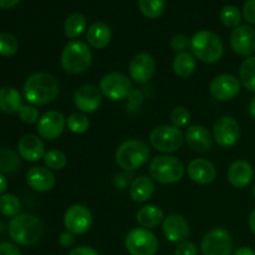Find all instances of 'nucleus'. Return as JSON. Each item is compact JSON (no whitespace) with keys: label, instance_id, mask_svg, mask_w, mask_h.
<instances>
[{"label":"nucleus","instance_id":"nucleus-1","mask_svg":"<svg viewBox=\"0 0 255 255\" xmlns=\"http://www.w3.org/2000/svg\"><path fill=\"white\" fill-rule=\"evenodd\" d=\"M60 92L59 81L47 72H36L24 84V97L34 106H44L54 101Z\"/></svg>","mask_w":255,"mask_h":255},{"label":"nucleus","instance_id":"nucleus-2","mask_svg":"<svg viewBox=\"0 0 255 255\" xmlns=\"http://www.w3.org/2000/svg\"><path fill=\"white\" fill-rule=\"evenodd\" d=\"M44 234V224L29 213L17 214L9 223V236L20 246H34Z\"/></svg>","mask_w":255,"mask_h":255},{"label":"nucleus","instance_id":"nucleus-3","mask_svg":"<svg viewBox=\"0 0 255 255\" xmlns=\"http://www.w3.org/2000/svg\"><path fill=\"white\" fill-rule=\"evenodd\" d=\"M189 49L196 59L206 64H214L223 57L224 45L221 37L211 30H201L192 36Z\"/></svg>","mask_w":255,"mask_h":255},{"label":"nucleus","instance_id":"nucleus-4","mask_svg":"<svg viewBox=\"0 0 255 255\" xmlns=\"http://www.w3.org/2000/svg\"><path fill=\"white\" fill-rule=\"evenodd\" d=\"M149 158L148 144L139 139H127L116 149L115 159L117 166L128 172H133L147 163Z\"/></svg>","mask_w":255,"mask_h":255},{"label":"nucleus","instance_id":"nucleus-5","mask_svg":"<svg viewBox=\"0 0 255 255\" xmlns=\"http://www.w3.org/2000/svg\"><path fill=\"white\" fill-rule=\"evenodd\" d=\"M92 62V52L89 45L80 40H72L61 52V66L66 72L79 75L86 71Z\"/></svg>","mask_w":255,"mask_h":255},{"label":"nucleus","instance_id":"nucleus-6","mask_svg":"<svg viewBox=\"0 0 255 255\" xmlns=\"http://www.w3.org/2000/svg\"><path fill=\"white\" fill-rule=\"evenodd\" d=\"M148 169L151 178L162 184L177 183L184 176V166L181 159L168 154L154 157Z\"/></svg>","mask_w":255,"mask_h":255},{"label":"nucleus","instance_id":"nucleus-7","mask_svg":"<svg viewBox=\"0 0 255 255\" xmlns=\"http://www.w3.org/2000/svg\"><path fill=\"white\" fill-rule=\"evenodd\" d=\"M149 143L157 151L172 153L181 148L183 143V133L179 128L169 125H161L149 133Z\"/></svg>","mask_w":255,"mask_h":255},{"label":"nucleus","instance_id":"nucleus-8","mask_svg":"<svg viewBox=\"0 0 255 255\" xmlns=\"http://www.w3.org/2000/svg\"><path fill=\"white\" fill-rule=\"evenodd\" d=\"M125 247L131 255H154L158 251V239L146 228H133L125 239Z\"/></svg>","mask_w":255,"mask_h":255},{"label":"nucleus","instance_id":"nucleus-9","mask_svg":"<svg viewBox=\"0 0 255 255\" xmlns=\"http://www.w3.org/2000/svg\"><path fill=\"white\" fill-rule=\"evenodd\" d=\"M233 247V238L227 229L214 228L203 237L201 251L203 255H232Z\"/></svg>","mask_w":255,"mask_h":255},{"label":"nucleus","instance_id":"nucleus-10","mask_svg":"<svg viewBox=\"0 0 255 255\" xmlns=\"http://www.w3.org/2000/svg\"><path fill=\"white\" fill-rule=\"evenodd\" d=\"M100 91L111 101H121L131 94L132 82L125 74L110 72L100 81Z\"/></svg>","mask_w":255,"mask_h":255},{"label":"nucleus","instance_id":"nucleus-11","mask_svg":"<svg viewBox=\"0 0 255 255\" xmlns=\"http://www.w3.org/2000/svg\"><path fill=\"white\" fill-rule=\"evenodd\" d=\"M64 224L67 232L74 236L85 234L92 226V213L82 204H74L64 216Z\"/></svg>","mask_w":255,"mask_h":255},{"label":"nucleus","instance_id":"nucleus-12","mask_svg":"<svg viewBox=\"0 0 255 255\" xmlns=\"http://www.w3.org/2000/svg\"><path fill=\"white\" fill-rule=\"evenodd\" d=\"M241 137V127L238 121L232 116H222L214 122L213 138L222 147H232Z\"/></svg>","mask_w":255,"mask_h":255},{"label":"nucleus","instance_id":"nucleus-13","mask_svg":"<svg viewBox=\"0 0 255 255\" xmlns=\"http://www.w3.org/2000/svg\"><path fill=\"white\" fill-rule=\"evenodd\" d=\"M241 81L232 74H222L214 77L209 86L211 95L218 101H229L241 92Z\"/></svg>","mask_w":255,"mask_h":255},{"label":"nucleus","instance_id":"nucleus-14","mask_svg":"<svg viewBox=\"0 0 255 255\" xmlns=\"http://www.w3.org/2000/svg\"><path fill=\"white\" fill-rule=\"evenodd\" d=\"M66 126V119L59 111H47L37 121L39 136L49 141L59 138Z\"/></svg>","mask_w":255,"mask_h":255},{"label":"nucleus","instance_id":"nucleus-15","mask_svg":"<svg viewBox=\"0 0 255 255\" xmlns=\"http://www.w3.org/2000/svg\"><path fill=\"white\" fill-rule=\"evenodd\" d=\"M231 47L239 56L255 54V29L249 25H239L231 34Z\"/></svg>","mask_w":255,"mask_h":255},{"label":"nucleus","instance_id":"nucleus-16","mask_svg":"<svg viewBox=\"0 0 255 255\" xmlns=\"http://www.w3.org/2000/svg\"><path fill=\"white\" fill-rule=\"evenodd\" d=\"M74 102L81 114H94L101 106L102 94L94 85H82L75 91Z\"/></svg>","mask_w":255,"mask_h":255},{"label":"nucleus","instance_id":"nucleus-17","mask_svg":"<svg viewBox=\"0 0 255 255\" xmlns=\"http://www.w3.org/2000/svg\"><path fill=\"white\" fill-rule=\"evenodd\" d=\"M156 71V61L152 55L147 52H139L134 55L128 65L129 76L138 84H146L153 77Z\"/></svg>","mask_w":255,"mask_h":255},{"label":"nucleus","instance_id":"nucleus-18","mask_svg":"<svg viewBox=\"0 0 255 255\" xmlns=\"http://www.w3.org/2000/svg\"><path fill=\"white\" fill-rule=\"evenodd\" d=\"M162 232L167 241L172 243H182L189 236V224L183 216L178 213H172L163 219Z\"/></svg>","mask_w":255,"mask_h":255},{"label":"nucleus","instance_id":"nucleus-19","mask_svg":"<svg viewBox=\"0 0 255 255\" xmlns=\"http://www.w3.org/2000/svg\"><path fill=\"white\" fill-rule=\"evenodd\" d=\"M187 144L193 151L199 152V153H206L209 152L213 147V137L209 133L208 129L202 125H193L187 128L186 132Z\"/></svg>","mask_w":255,"mask_h":255},{"label":"nucleus","instance_id":"nucleus-20","mask_svg":"<svg viewBox=\"0 0 255 255\" xmlns=\"http://www.w3.org/2000/svg\"><path fill=\"white\" fill-rule=\"evenodd\" d=\"M229 183L236 188H246L252 183L254 178V168L248 161L238 159L229 166L227 173Z\"/></svg>","mask_w":255,"mask_h":255},{"label":"nucleus","instance_id":"nucleus-21","mask_svg":"<svg viewBox=\"0 0 255 255\" xmlns=\"http://www.w3.org/2000/svg\"><path fill=\"white\" fill-rule=\"evenodd\" d=\"M17 151L21 158L29 162H37L45 156V144L36 134H25L17 143Z\"/></svg>","mask_w":255,"mask_h":255},{"label":"nucleus","instance_id":"nucleus-22","mask_svg":"<svg viewBox=\"0 0 255 255\" xmlns=\"http://www.w3.org/2000/svg\"><path fill=\"white\" fill-rule=\"evenodd\" d=\"M26 182L31 189L40 192V193H45V192H49L54 188L56 179H55L54 173L50 169L41 166H36L27 171Z\"/></svg>","mask_w":255,"mask_h":255},{"label":"nucleus","instance_id":"nucleus-23","mask_svg":"<svg viewBox=\"0 0 255 255\" xmlns=\"http://www.w3.org/2000/svg\"><path fill=\"white\" fill-rule=\"evenodd\" d=\"M188 177L198 184H209L216 179L217 169L211 161L204 158H196L189 162Z\"/></svg>","mask_w":255,"mask_h":255},{"label":"nucleus","instance_id":"nucleus-24","mask_svg":"<svg viewBox=\"0 0 255 255\" xmlns=\"http://www.w3.org/2000/svg\"><path fill=\"white\" fill-rule=\"evenodd\" d=\"M87 42L94 49H105L110 44L112 37L111 29L102 21H96L87 29Z\"/></svg>","mask_w":255,"mask_h":255},{"label":"nucleus","instance_id":"nucleus-25","mask_svg":"<svg viewBox=\"0 0 255 255\" xmlns=\"http://www.w3.org/2000/svg\"><path fill=\"white\" fill-rule=\"evenodd\" d=\"M22 105V97L15 87H0V111L4 114H17Z\"/></svg>","mask_w":255,"mask_h":255},{"label":"nucleus","instance_id":"nucleus-26","mask_svg":"<svg viewBox=\"0 0 255 255\" xmlns=\"http://www.w3.org/2000/svg\"><path fill=\"white\" fill-rule=\"evenodd\" d=\"M154 191V184L151 177L139 176L129 184V197L137 203H143L148 201Z\"/></svg>","mask_w":255,"mask_h":255},{"label":"nucleus","instance_id":"nucleus-27","mask_svg":"<svg viewBox=\"0 0 255 255\" xmlns=\"http://www.w3.org/2000/svg\"><path fill=\"white\" fill-rule=\"evenodd\" d=\"M136 219L142 228H156L163 222L164 214L159 207L148 204V206H143L138 209V212L136 213Z\"/></svg>","mask_w":255,"mask_h":255},{"label":"nucleus","instance_id":"nucleus-28","mask_svg":"<svg viewBox=\"0 0 255 255\" xmlns=\"http://www.w3.org/2000/svg\"><path fill=\"white\" fill-rule=\"evenodd\" d=\"M172 66H173V71L177 76L186 79L196 71V57L191 52H178L174 57Z\"/></svg>","mask_w":255,"mask_h":255},{"label":"nucleus","instance_id":"nucleus-29","mask_svg":"<svg viewBox=\"0 0 255 255\" xmlns=\"http://www.w3.org/2000/svg\"><path fill=\"white\" fill-rule=\"evenodd\" d=\"M86 17L80 12H74L70 15L64 24V31L69 39H76L86 30Z\"/></svg>","mask_w":255,"mask_h":255},{"label":"nucleus","instance_id":"nucleus-30","mask_svg":"<svg viewBox=\"0 0 255 255\" xmlns=\"http://www.w3.org/2000/svg\"><path fill=\"white\" fill-rule=\"evenodd\" d=\"M239 81L248 91L255 92V56L242 62L239 67Z\"/></svg>","mask_w":255,"mask_h":255},{"label":"nucleus","instance_id":"nucleus-31","mask_svg":"<svg viewBox=\"0 0 255 255\" xmlns=\"http://www.w3.org/2000/svg\"><path fill=\"white\" fill-rule=\"evenodd\" d=\"M20 166V154L10 148L0 149V173H15Z\"/></svg>","mask_w":255,"mask_h":255},{"label":"nucleus","instance_id":"nucleus-32","mask_svg":"<svg viewBox=\"0 0 255 255\" xmlns=\"http://www.w3.org/2000/svg\"><path fill=\"white\" fill-rule=\"evenodd\" d=\"M138 7L148 19H158L166 9L164 0H138Z\"/></svg>","mask_w":255,"mask_h":255},{"label":"nucleus","instance_id":"nucleus-33","mask_svg":"<svg viewBox=\"0 0 255 255\" xmlns=\"http://www.w3.org/2000/svg\"><path fill=\"white\" fill-rule=\"evenodd\" d=\"M21 209V203L15 194L6 193L0 197V213L5 217L14 218Z\"/></svg>","mask_w":255,"mask_h":255},{"label":"nucleus","instance_id":"nucleus-34","mask_svg":"<svg viewBox=\"0 0 255 255\" xmlns=\"http://www.w3.org/2000/svg\"><path fill=\"white\" fill-rule=\"evenodd\" d=\"M219 17H221L222 22L227 27H232V29L238 27L242 21L241 11L234 5H226V6L222 7L221 12H219Z\"/></svg>","mask_w":255,"mask_h":255},{"label":"nucleus","instance_id":"nucleus-35","mask_svg":"<svg viewBox=\"0 0 255 255\" xmlns=\"http://www.w3.org/2000/svg\"><path fill=\"white\" fill-rule=\"evenodd\" d=\"M66 126L74 133H85L90 127V121L85 114L75 112L66 119Z\"/></svg>","mask_w":255,"mask_h":255},{"label":"nucleus","instance_id":"nucleus-36","mask_svg":"<svg viewBox=\"0 0 255 255\" xmlns=\"http://www.w3.org/2000/svg\"><path fill=\"white\" fill-rule=\"evenodd\" d=\"M19 50V41L10 32L0 34V55L5 57H11Z\"/></svg>","mask_w":255,"mask_h":255},{"label":"nucleus","instance_id":"nucleus-37","mask_svg":"<svg viewBox=\"0 0 255 255\" xmlns=\"http://www.w3.org/2000/svg\"><path fill=\"white\" fill-rule=\"evenodd\" d=\"M44 162L49 169L60 171V169L65 168V166H66L67 157L62 151H59V149H50L49 152L45 153Z\"/></svg>","mask_w":255,"mask_h":255},{"label":"nucleus","instance_id":"nucleus-38","mask_svg":"<svg viewBox=\"0 0 255 255\" xmlns=\"http://www.w3.org/2000/svg\"><path fill=\"white\" fill-rule=\"evenodd\" d=\"M171 121L174 127H177V128H183L191 121V112L188 111V109H186L183 106L176 107L171 114Z\"/></svg>","mask_w":255,"mask_h":255},{"label":"nucleus","instance_id":"nucleus-39","mask_svg":"<svg viewBox=\"0 0 255 255\" xmlns=\"http://www.w3.org/2000/svg\"><path fill=\"white\" fill-rule=\"evenodd\" d=\"M17 114L20 120L27 125H32L39 121V111L34 105H24Z\"/></svg>","mask_w":255,"mask_h":255},{"label":"nucleus","instance_id":"nucleus-40","mask_svg":"<svg viewBox=\"0 0 255 255\" xmlns=\"http://www.w3.org/2000/svg\"><path fill=\"white\" fill-rule=\"evenodd\" d=\"M174 255H198V248L192 242H182L177 246Z\"/></svg>","mask_w":255,"mask_h":255},{"label":"nucleus","instance_id":"nucleus-41","mask_svg":"<svg viewBox=\"0 0 255 255\" xmlns=\"http://www.w3.org/2000/svg\"><path fill=\"white\" fill-rule=\"evenodd\" d=\"M189 41H191V40H189L186 35L179 34V35H176V36H173V39H172L171 41V46L172 49L176 50V51L183 52L186 51V49H188Z\"/></svg>","mask_w":255,"mask_h":255},{"label":"nucleus","instance_id":"nucleus-42","mask_svg":"<svg viewBox=\"0 0 255 255\" xmlns=\"http://www.w3.org/2000/svg\"><path fill=\"white\" fill-rule=\"evenodd\" d=\"M243 17L249 24H255V0H247L243 6Z\"/></svg>","mask_w":255,"mask_h":255},{"label":"nucleus","instance_id":"nucleus-43","mask_svg":"<svg viewBox=\"0 0 255 255\" xmlns=\"http://www.w3.org/2000/svg\"><path fill=\"white\" fill-rule=\"evenodd\" d=\"M0 255H22V253L15 244L4 242L0 243Z\"/></svg>","mask_w":255,"mask_h":255},{"label":"nucleus","instance_id":"nucleus-44","mask_svg":"<svg viewBox=\"0 0 255 255\" xmlns=\"http://www.w3.org/2000/svg\"><path fill=\"white\" fill-rule=\"evenodd\" d=\"M69 255H100L99 252L95 251L91 247H77V248H74L71 252H70Z\"/></svg>","mask_w":255,"mask_h":255},{"label":"nucleus","instance_id":"nucleus-45","mask_svg":"<svg viewBox=\"0 0 255 255\" xmlns=\"http://www.w3.org/2000/svg\"><path fill=\"white\" fill-rule=\"evenodd\" d=\"M59 243L62 247H70L74 243V234L70 233V232H62L59 237Z\"/></svg>","mask_w":255,"mask_h":255},{"label":"nucleus","instance_id":"nucleus-46","mask_svg":"<svg viewBox=\"0 0 255 255\" xmlns=\"http://www.w3.org/2000/svg\"><path fill=\"white\" fill-rule=\"evenodd\" d=\"M19 2L20 0H0V9H11Z\"/></svg>","mask_w":255,"mask_h":255},{"label":"nucleus","instance_id":"nucleus-47","mask_svg":"<svg viewBox=\"0 0 255 255\" xmlns=\"http://www.w3.org/2000/svg\"><path fill=\"white\" fill-rule=\"evenodd\" d=\"M233 255H255V252L249 247H241L234 252Z\"/></svg>","mask_w":255,"mask_h":255},{"label":"nucleus","instance_id":"nucleus-48","mask_svg":"<svg viewBox=\"0 0 255 255\" xmlns=\"http://www.w3.org/2000/svg\"><path fill=\"white\" fill-rule=\"evenodd\" d=\"M7 188V179L5 178V176L2 173H0V196L4 194V192Z\"/></svg>","mask_w":255,"mask_h":255},{"label":"nucleus","instance_id":"nucleus-49","mask_svg":"<svg viewBox=\"0 0 255 255\" xmlns=\"http://www.w3.org/2000/svg\"><path fill=\"white\" fill-rule=\"evenodd\" d=\"M248 222H249V228H251V231L255 234V208L252 211V213L249 214Z\"/></svg>","mask_w":255,"mask_h":255},{"label":"nucleus","instance_id":"nucleus-50","mask_svg":"<svg viewBox=\"0 0 255 255\" xmlns=\"http://www.w3.org/2000/svg\"><path fill=\"white\" fill-rule=\"evenodd\" d=\"M248 110H249V114H251V116L255 120V96L251 100V102H249Z\"/></svg>","mask_w":255,"mask_h":255},{"label":"nucleus","instance_id":"nucleus-51","mask_svg":"<svg viewBox=\"0 0 255 255\" xmlns=\"http://www.w3.org/2000/svg\"><path fill=\"white\" fill-rule=\"evenodd\" d=\"M253 197L255 198V183H254V186H253Z\"/></svg>","mask_w":255,"mask_h":255}]
</instances>
